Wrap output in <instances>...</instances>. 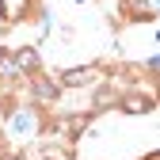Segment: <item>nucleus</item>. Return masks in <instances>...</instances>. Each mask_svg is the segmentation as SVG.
I'll return each instance as SVG.
<instances>
[{
  "label": "nucleus",
  "instance_id": "nucleus-2",
  "mask_svg": "<svg viewBox=\"0 0 160 160\" xmlns=\"http://www.w3.org/2000/svg\"><path fill=\"white\" fill-rule=\"evenodd\" d=\"M126 111H149V103H145V99H130Z\"/></svg>",
  "mask_w": 160,
  "mask_h": 160
},
{
  "label": "nucleus",
  "instance_id": "nucleus-1",
  "mask_svg": "<svg viewBox=\"0 0 160 160\" xmlns=\"http://www.w3.org/2000/svg\"><path fill=\"white\" fill-rule=\"evenodd\" d=\"M88 80H92V72H88V69H76V72H69V76H65V84H88Z\"/></svg>",
  "mask_w": 160,
  "mask_h": 160
}]
</instances>
